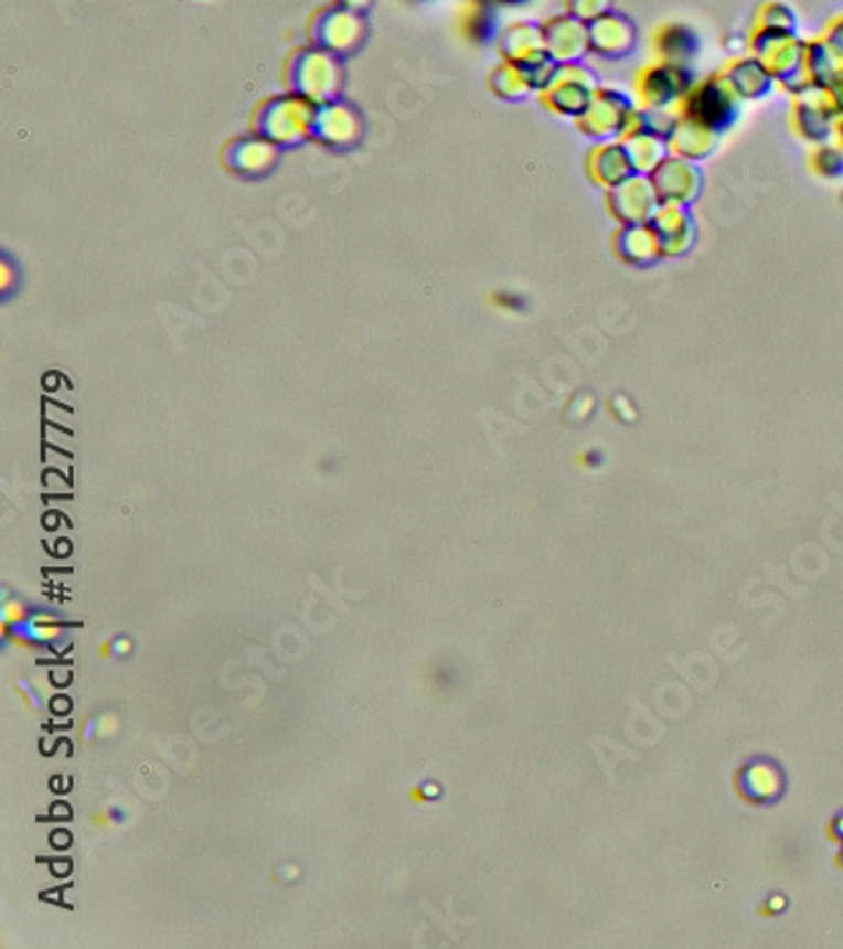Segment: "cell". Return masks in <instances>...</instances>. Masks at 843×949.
<instances>
[{
  "mask_svg": "<svg viewBox=\"0 0 843 949\" xmlns=\"http://www.w3.org/2000/svg\"><path fill=\"white\" fill-rule=\"evenodd\" d=\"M811 168L821 178H839L843 172V150L841 148H819L811 154Z\"/></svg>",
  "mask_w": 843,
  "mask_h": 949,
  "instance_id": "cell-21",
  "label": "cell"
},
{
  "mask_svg": "<svg viewBox=\"0 0 843 949\" xmlns=\"http://www.w3.org/2000/svg\"><path fill=\"white\" fill-rule=\"evenodd\" d=\"M616 252L631 266H651L661 256V246L657 233L651 231L649 223H636V226H621L616 236Z\"/></svg>",
  "mask_w": 843,
  "mask_h": 949,
  "instance_id": "cell-14",
  "label": "cell"
},
{
  "mask_svg": "<svg viewBox=\"0 0 843 949\" xmlns=\"http://www.w3.org/2000/svg\"><path fill=\"white\" fill-rule=\"evenodd\" d=\"M497 3H504V6H524V3H527V0H497Z\"/></svg>",
  "mask_w": 843,
  "mask_h": 949,
  "instance_id": "cell-27",
  "label": "cell"
},
{
  "mask_svg": "<svg viewBox=\"0 0 843 949\" xmlns=\"http://www.w3.org/2000/svg\"><path fill=\"white\" fill-rule=\"evenodd\" d=\"M606 203L610 215H613L621 226L649 223L661 205L657 188H653L649 175H631L623 180V183L610 188Z\"/></svg>",
  "mask_w": 843,
  "mask_h": 949,
  "instance_id": "cell-6",
  "label": "cell"
},
{
  "mask_svg": "<svg viewBox=\"0 0 843 949\" xmlns=\"http://www.w3.org/2000/svg\"><path fill=\"white\" fill-rule=\"evenodd\" d=\"M831 94H833V102H836V107L841 109V115H843V76L831 86Z\"/></svg>",
  "mask_w": 843,
  "mask_h": 949,
  "instance_id": "cell-25",
  "label": "cell"
},
{
  "mask_svg": "<svg viewBox=\"0 0 843 949\" xmlns=\"http://www.w3.org/2000/svg\"><path fill=\"white\" fill-rule=\"evenodd\" d=\"M621 145L636 175H651L671 154L666 137L653 132H631L623 137Z\"/></svg>",
  "mask_w": 843,
  "mask_h": 949,
  "instance_id": "cell-17",
  "label": "cell"
},
{
  "mask_svg": "<svg viewBox=\"0 0 843 949\" xmlns=\"http://www.w3.org/2000/svg\"><path fill=\"white\" fill-rule=\"evenodd\" d=\"M722 74L727 76L729 84L735 86V92L743 99L768 97V94L772 92V86L778 84L776 79H772V74L768 72V68L757 62L755 56L735 58V62L729 64Z\"/></svg>",
  "mask_w": 843,
  "mask_h": 949,
  "instance_id": "cell-15",
  "label": "cell"
},
{
  "mask_svg": "<svg viewBox=\"0 0 843 949\" xmlns=\"http://www.w3.org/2000/svg\"><path fill=\"white\" fill-rule=\"evenodd\" d=\"M700 36L686 23H664L653 33V51H657L659 62L690 66L692 58L700 54Z\"/></svg>",
  "mask_w": 843,
  "mask_h": 949,
  "instance_id": "cell-13",
  "label": "cell"
},
{
  "mask_svg": "<svg viewBox=\"0 0 843 949\" xmlns=\"http://www.w3.org/2000/svg\"><path fill=\"white\" fill-rule=\"evenodd\" d=\"M841 109L833 102L831 89L815 84H803L793 92V122L798 135L805 140L823 142L831 135H836V125L841 119Z\"/></svg>",
  "mask_w": 843,
  "mask_h": 949,
  "instance_id": "cell-4",
  "label": "cell"
},
{
  "mask_svg": "<svg viewBox=\"0 0 843 949\" xmlns=\"http://www.w3.org/2000/svg\"><path fill=\"white\" fill-rule=\"evenodd\" d=\"M739 790L753 802H770L782 792V775L776 765L753 763L739 775Z\"/></svg>",
  "mask_w": 843,
  "mask_h": 949,
  "instance_id": "cell-19",
  "label": "cell"
},
{
  "mask_svg": "<svg viewBox=\"0 0 843 949\" xmlns=\"http://www.w3.org/2000/svg\"><path fill=\"white\" fill-rule=\"evenodd\" d=\"M694 84L696 79L690 66L657 62L639 74L636 89H639L641 107L674 109L682 107V102L686 99V94L694 89Z\"/></svg>",
  "mask_w": 843,
  "mask_h": 949,
  "instance_id": "cell-3",
  "label": "cell"
},
{
  "mask_svg": "<svg viewBox=\"0 0 843 949\" xmlns=\"http://www.w3.org/2000/svg\"><path fill=\"white\" fill-rule=\"evenodd\" d=\"M739 109H743V97L735 92V86L729 84L725 74H714L709 79L696 82L694 89L682 102V107H679L684 117L694 119L696 125L707 127L717 135L737 122Z\"/></svg>",
  "mask_w": 843,
  "mask_h": 949,
  "instance_id": "cell-2",
  "label": "cell"
},
{
  "mask_svg": "<svg viewBox=\"0 0 843 949\" xmlns=\"http://www.w3.org/2000/svg\"><path fill=\"white\" fill-rule=\"evenodd\" d=\"M651 231L657 233L661 246V256L674 258L690 254L696 244V221L690 211V205L661 203L653 218L649 221Z\"/></svg>",
  "mask_w": 843,
  "mask_h": 949,
  "instance_id": "cell-7",
  "label": "cell"
},
{
  "mask_svg": "<svg viewBox=\"0 0 843 949\" xmlns=\"http://www.w3.org/2000/svg\"><path fill=\"white\" fill-rule=\"evenodd\" d=\"M841 76H843V56L839 51L833 49L825 39L808 41L805 79L815 86H823V89H831Z\"/></svg>",
  "mask_w": 843,
  "mask_h": 949,
  "instance_id": "cell-18",
  "label": "cell"
},
{
  "mask_svg": "<svg viewBox=\"0 0 843 949\" xmlns=\"http://www.w3.org/2000/svg\"><path fill=\"white\" fill-rule=\"evenodd\" d=\"M542 36H545L547 54L553 56L557 64H578V58H583L590 51L588 23L575 19L573 13L547 21L545 29H542Z\"/></svg>",
  "mask_w": 843,
  "mask_h": 949,
  "instance_id": "cell-10",
  "label": "cell"
},
{
  "mask_svg": "<svg viewBox=\"0 0 843 949\" xmlns=\"http://www.w3.org/2000/svg\"><path fill=\"white\" fill-rule=\"evenodd\" d=\"M636 25L623 13L608 11L588 23L590 51L600 58H626L636 49Z\"/></svg>",
  "mask_w": 843,
  "mask_h": 949,
  "instance_id": "cell-9",
  "label": "cell"
},
{
  "mask_svg": "<svg viewBox=\"0 0 843 949\" xmlns=\"http://www.w3.org/2000/svg\"><path fill=\"white\" fill-rule=\"evenodd\" d=\"M636 105L621 92L598 89L590 107L583 111V129L600 142L623 140L631 129Z\"/></svg>",
  "mask_w": 843,
  "mask_h": 949,
  "instance_id": "cell-5",
  "label": "cell"
},
{
  "mask_svg": "<svg viewBox=\"0 0 843 949\" xmlns=\"http://www.w3.org/2000/svg\"><path fill=\"white\" fill-rule=\"evenodd\" d=\"M805 49L808 41L798 39V33L755 29L750 36V54L790 92L811 84L805 79Z\"/></svg>",
  "mask_w": 843,
  "mask_h": 949,
  "instance_id": "cell-1",
  "label": "cell"
},
{
  "mask_svg": "<svg viewBox=\"0 0 843 949\" xmlns=\"http://www.w3.org/2000/svg\"><path fill=\"white\" fill-rule=\"evenodd\" d=\"M836 137H839V145H841V150H843V117L839 119V125H836Z\"/></svg>",
  "mask_w": 843,
  "mask_h": 949,
  "instance_id": "cell-26",
  "label": "cell"
},
{
  "mask_svg": "<svg viewBox=\"0 0 843 949\" xmlns=\"http://www.w3.org/2000/svg\"><path fill=\"white\" fill-rule=\"evenodd\" d=\"M649 178L653 188H657L661 203L692 205L702 195V170L696 168V162L676 158V154H669Z\"/></svg>",
  "mask_w": 843,
  "mask_h": 949,
  "instance_id": "cell-8",
  "label": "cell"
},
{
  "mask_svg": "<svg viewBox=\"0 0 843 949\" xmlns=\"http://www.w3.org/2000/svg\"><path fill=\"white\" fill-rule=\"evenodd\" d=\"M823 39L829 41L831 46L836 49L839 54L843 56V15H836V19H833V21L829 23V29H825Z\"/></svg>",
  "mask_w": 843,
  "mask_h": 949,
  "instance_id": "cell-23",
  "label": "cell"
},
{
  "mask_svg": "<svg viewBox=\"0 0 843 949\" xmlns=\"http://www.w3.org/2000/svg\"><path fill=\"white\" fill-rule=\"evenodd\" d=\"M836 828H839V833H836V835H839V839L843 841V818H839V821H836Z\"/></svg>",
  "mask_w": 843,
  "mask_h": 949,
  "instance_id": "cell-28",
  "label": "cell"
},
{
  "mask_svg": "<svg viewBox=\"0 0 843 949\" xmlns=\"http://www.w3.org/2000/svg\"><path fill=\"white\" fill-rule=\"evenodd\" d=\"M588 168H590L593 180H596V183H600L604 188H608V190L616 188L618 183H623V180H628L631 175H636L621 140L604 142L600 148L593 150Z\"/></svg>",
  "mask_w": 843,
  "mask_h": 949,
  "instance_id": "cell-16",
  "label": "cell"
},
{
  "mask_svg": "<svg viewBox=\"0 0 843 949\" xmlns=\"http://www.w3.org/2000/svg\"><path fill=\"white\" fill-rule=\"evenodd\" d=\"M438 796H441V790H438L436 782H424V785H416V788H413L410 800L426 802V800H436Z\"/></svg>",
  "mask_w": 843,
  "mask_h": 949,
  "instance_id": "cell-24",
  "label": "cell"
},
{
  "mask_svg": "<svg viewBox=\"0 0 843 949\" xmlns=\"http://www.w3.org/2000/svg\"><path fill=\"white\" fill-rule=\"evenodd\" d=\"M596 79L588 68H580L578 64H563L561 72L553 79V94L555 109L565 111V115H578L590 107L593 97H596Z\"/></svg>",
  "mask_w": 843,
  "mask_h": 949,
  "instance_id": "cell-11",
  "label": "cell"
},
{
  "mask_svg": "<svg viewBox=\"0 0 843 949\" xmlns=\"http://www.w3.org/2000/svg\"><path fill=\"white\" fill-rule=\"evenodd\" d=\"M796 25H798V19H796L793 8L780 3V0H770V3H765L760 11H757L755 29L796 33Z\"/></svg>",
  "mask_w": 843,
  "mask_h": 949,
  "instance_id": "cell-20",
  "label": "cell"
},
{
  "mask_svg": "<svg viewBox=\"0 0 843 949\" xmlns=\"http://www.w3.org/2000/svg\"><path fill=\"white\" fill-rule=\"evenodd\" d=\"M608 11H613V0H567V13L585 23L600 19Z\"/></svg>",
  "mask_w": 843,
  "mask_h": 949,
  "instance_id": "cell-22",
  "label": "cell"
},
{
  "mask_svg": "<svg viewBox=\"0 0 843 949\" xmlns=\"http://www.w3.org/2000/svg\"><path fill=\"white\" fill-rule=\"evenodd\" d=\"M666 142H669L671 154H676V158H684V160H692V162H700L704 158H709L714 148H717L719 135L712 132V129H707V127L696 125L694 119L684 117L682 111H679V119H676L674 129L669 132Z\"/></svg>",
  "mask_w": 843,
  "mask_h": 949,
  "instance_id": "cell-12",
  "label": "cell"
}]
</instances>
